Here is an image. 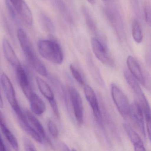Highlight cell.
<instances>
[{"label":"cell","instance_id":"17","mask_svg":"<svg viewBox=\"0 0 151 151\" xmlns=\"http://www.w3.org/2000/svg\"><path fill=\"white\" fill-rule=\"evenodd\" d=\"M36 80L40 91L45 98L48 101L55 99L52 89L45 80L39 77L36 78Z\"/></svg>","mask_w":151,"mask_h":151},{"label":"cell","instance_id":"16","mask_svg":"<svg viewBox=\"0 0 151 151\" xmlns=\"http://www.w3.org/2000/svg\"><path fill=\"white\" fill-rule=\"evenodd\" d=\"M124 127L134 146V150L137 151H146L143 141L137 132L127 124H124Z\"/></svg>","mask_w":151,"mask_h":151},{"label":"cell","instance_id":"9","mask_svg":"<svg viewBox=\"0 0 151 151\" xmlns=\"http://www.w3.org/2000/svg\"><path fill=\"white\" fill-rule=\"evenodd\" d=\"M129 115L131 116L134 123L137 125L141 134L145 138L144 113L140 105L138 103L134 102L131 105Z\"/></svg>","mask_w":151,"mask_h":151},{"label":"cell","instance_id":"23","mask_svg":"<svg viewBox=\"0 0 151 151\" xmlns=\"http://www.w3.org/2000/svg\"><path fill=\"white\" fill-rule=\"evenodd\" d=\"M40 22L44 28L48 31L51 32L53 29V26L51 20L45 15L40 16Z\"/></svg>","mask_w":151,"mask_h":151},{"label":"cell","instance_id":"31","mask_svg":"<svg viewBox=\"0 0 151 151\" xmlns=\"http://www.w3.org/2000/svg\"><path fill=\"white\" fill-rule=\"evenodd\" d=\"M4 107V103H3V99L1 96V93L0 91V108H3Z\"/></svg>","mask_w":151,"mask_h":151},{"label":"cell","instance_id":"14","mask_svg":"<svg viewBox=\"0 0 151 151\" xmlns=\"http://www.w3.org/2000/svg\"><path fill=\"white\" fill-rule=\"evenodd\" d=\"M2 47L5 58L11 65L16 68L19 65H21L19 59L14 49L9 41L6 38H3L2 40Z\"/></svg>","mask_w":151,"mask_h":151},{"label":"cell","instance_id":"21","mask_svg":"<svg viewBox=\"0 0 151 151\" xmlns=\"http://www.w3.org/2000/svg\"><path fill=\"white\" fill-rule=\"evenodd\" d=\"M47 126L49 132L53 137L57 138L59 136V131L56 124L52 120L49 119L47 121Z\"/></svg>","mask_w":151,"mask_h":151},{"label":"cell","instance_id":"29","mask_svg":"<svg viewBox=\"0 0 151 151\" xmlns=\"http://www.w3.org/2000/svg\"><path fill=\"white\" fill-rule=\"evenodd\" d=\"M6 148L3 139L0 133V151H6Z\"/></svg>","mask_w":151,"mask_h":151},{"label":"cell","instance_id":"27","mask_svg":"<svg viewBox=\"0 0 151 151\" xmlns=\"http://www.w3.org/2000/svg\"><path fill=\"white\" fill-rule=\"evenodd\" d=\"M5 1L6 7L7 8L8 10L11 17L13 18V19H15L16 13L14 9V7L13 6L10 2H9V0H5Z\"/></svg>","mask_w":151,"mask_h":151},{"label":"cell","instance_id":"25","mask_svg":"<svg viewBox=\"0 0 151 151\" xmlns=\"http://www.w3.org/2000/svg\"><path fill=\"white\" fill-rule=\"evenodd\" d=\"M50 106L52 108V110L53 112L54 113L55 115L56 116L58 119L60 118V114L59 112V109H58V105H57V102L55 99H53L50 100L48 101Z\"/></svg>","mask_w":151,"mask_h":151},{"label":"cell","instance_id":"20","mask_svg":"<svg viewBox=\"0 0 151 151\" xmlns=\"http://www.w3.org/2000/svg\"><path fill=\"white\" fill-rule=\"evenodd\" d=\"M132 37L136 43H141L143 40V37L141 28L137 20H134L132 25Z\"/></svg>","mask_w":151,"mask_h":151},{"label":"cell","instance_id":"6","mask_svg":"<svg viewBox=\"0 0 151 151\" xmlns=\"http://www.w3.org/2000/svg\"><path fill=\"white\" fill-rule=\"evenodd\" d=\"M84 90L86 98L91 107L96 122L100 126L103 127V120L101 112L94 91L91 86L88 85L85 86Z\"/></svg>","mask_w":151,"mask_h":151},{"label":"cell","instance_id":"33","mask_svg":"<svg viewBox=\"0 0 151 151\" xmlns=\"http://www.w3.org/2000/svg\"><path fill=\"white\" fill-rule=\"evenodd\" d=\"M102 1H106L107 0H102Z\"/></svg>","mask_w":151,"mask_h":151},{"label":"cell","instance_id":"11","mask_svg":"<svg viewBox=\"0 0 151 151\" xmlns=\"http://www.w3.org/2000/svg\"><path fill=\"white\" fill-rule=\"evenodd\" d=\"M127 65L131 74L135 79L142 85L145 86L146 84L145 76L137 60L132 56L129 55L127 59Z\"/></svg>","mask_w":151,"mask_h":151},{"label":"cell","instance_id":"15","mask_svg":"<svg viewBox=\"0 0 151 151\" xmlns=\"http://www.w3.org/2000/svg\"><path fill=\"white\" fill-rule=\"evenodd\" d=\"M32 111L34 114L40 115L45 113L46 105L42 99L35 92H32L28 98Z\"/></svg>","mask_w":151,"mask_h":151},{"label":"cell","instance_id":"2","mask_svg":"<svg viewBox=\"0 0 151 151\" xmlns=\"http://www.w3.org/2000/svg\"><path fill=\"white\" fill-rule=\"evenodd\" d=\"M37 46L40 54L45 60L58 65L62 63L63 54L57 42L51 40H40L38 42Z\"/></svg>","mask_w":151,"mask_h":151},{"label":"cell","instance_id":"3","mask_svg":"<svg viewBox=\"0 0 151 151\" xmlns=\"http://www.w3.org/2000/svg\"><path fill=\"white\" fill-rule=\"evenodd\" d=\"M124 76L126 82L130 86L139 101V105L145 115L146 124H151V111L149 103L138 82L128 70H124Z\"/></svg>","mask_w":151,"mask_h":151},{"label":"cell","instance_id":"32","mask_svg":"<svg viewBox=\"0 0 151 151\" xmlns=\"http://www.w3.org/2000/svg\"><path fill=\"white\" fill-rule=\"evenodd\" d=\"M87 1L90 3V4H92V5H93L95 3V1L94 0H87Z\"/></svg>","mask_w":151,"mask_h":151},{"label":"cell","instance_id":"18","mask_svg":"<svg viewBox=\"0 0 151 151\" xmlns=\"http://www.w3.org/2000/svg\"><path fill=\"white\" fill-rule=\"evenodd\" d=\"M26 116L28 121L32 124L33 128L42 137V138H46V133L45 129L38 119L29 110L26 111Z\"/></svg>","mask_w":151,"mask_h":151},{"label":"cell","instance_id":"10","mask_svg":"<svg viewBox=\"0 0 151 151\" xmlns=\"http://www.w3.org/2000/svg\"><path fill=\"white\" fill-rule=\"evenodd\" d=\"M16 69L17 78L18 83L21 86L24 95L28 99L32 91L28 75L21 64L17 67Z\"/></svg>","mask_w":151,"mask_h":151},{"label":"cell","instance_id":"30","mask_svg":"<svg viewBox=\"0 0 151 151\" xmlns=\"http://www.w3.org/2000/svg\"><path fill=\"white\" fill-rule=\"evenodd\" d=\"M60 147L61 148H62L63 150H64V151H69L70 149L68 148L67 145L64 143H63V142H61L60 143Z\"/></svg>","mask_w":151,"mask_h":151},{"label":"cell","instance_id":"5","mask_svg":"<svg viewBox=\"0 0 151 151\" xmlns=\"http://www.w3.org/2000/svg\"><path fill=\"white\" fill-rule=\"evenodd\" d=\"M91 46L94 55L101 62L108 67H114V60L99 40L95 38L92 39Z\"/></svg>","mask_w":151,"mask_h":151},{"label":"cell","instance_id":"13","mask_svg":"<svg viewBox=\"0 0 151 151\" xmlns=\"http://www.w3.org/2000/svg\"><path fill=\"white\" fill-rule=\"evenodd\" d=\"M19 124L23 129L38 143H43V138L33 127L31 126L26 116L23 113L17 116Z\"/></svg>","mask_w":151,"mask_h":151},{"label":"cell","instance_id":"24","mask_svg":"<svg viewBox=\"0 0 151 151\" xmlns=\"http://www.w3.org/2000/svg\"><path fill=\"white\" fill-rule=\"evenodd\" d=\"M24 145L26 151H37L36 147L32 142L26 137L23 138Z\"/></svg>","mask_w":151,"mask_h":151},{"label":"cell","instance_id":"8","mask_svg":"<svg viewBox=\"0 0 151 151\" xmlns=\"http://www.w3.org/2000/svg\"><path fill=\"white\" fill-rule=\"evenodd\" d=\"M69 92L75 117L78 123L81 124L83 122V106L82 98L77 90L74 87H70Z\"/></svg>","mask_w":151,"mask_h":151},{"label":"cell","instance_id":"22","mask_svg":"<svg viewBox=\"0 0 151 151\" xmlns=\"http://www.w3.org/2000/svg\"><path fill=\"white\" fill-rule=\"evenodd\" d=\"M70 68L71 74L75 79L80 84L83 85L84 82L83 77L79 71L76 69V68L74 67V65L72 64H70Z\"/></svg>","mask_w":151,"mask_h":151},{"label":"cell","instance_id":"12","mask_svg":"<svg viewBox=\"0 0 151 151\" xmlns=\"http://www.w3.org/2000/svg\"><path fill=\"white\" fill-rule=\"evenodd\" d=\"M0 127L5 137L8 141L9 143L13 147V149H14L16 151H18L19 150V145H18L17 139L8 127L4 114L1 109H0Z\"/></svg>","mask_w":151,"mask_h":151},{"label":"cell","instance_id":"19","mask_svg":"<svg viewBox=\"0 0 151 151\" xmlns=\"http://www.w3.org/2000/svg\"><path fill=\"white\" fill-rule=\"evenodd\" d=\"M18 14L20 15L24 22L28 26H32L33 24V17L32 13L26 2L24 1Z\"/></svg>","mask_w":151,"mask_h":151},{"label":"cell","instance_id":"28","mask_svg":"<svg viewBox=\"0 0 151 151\" xmlns=\"http://www.w3.org/2000/svg\"><path fill=\"white\" fill-rule=\"evenodd\" d=\"M151 10L148 7H146L145 9V17L147 22L150 23L151 22Z\"/></svg>","mask_w":151,"mask_h":151},{"label":"cell","instance_id":"4","mask_svg":"<svg viewBox=\"0 0 151 151\" xmlns=\"http://www.w3.org/2000/svg\"><path fill=\"white\" fill-rule=\"evenodd\" d=\"M111 93L114 103L123 117L129 116L130 105L124 93L114 83L111 85Z\"/></svg>","mask_w":151,"mask_h":151},{"label":"cell","instance_id":"26","mask_svg":"<svg viewBox=\"0 0 151 151\" xmlns=\"http://www.w3.org/2000/svg\"><path fill=\"white\" fill-rule=\"evenodd\" d=\"M16 11L18 13L24 3V0H9Z\"/></svg>","mask_w":151,"mask_h":151},{"label":"cell","instance_id":"7","mask_svg":"<svg viewBox=\"0 0 151 151\" xmlns=\"http://www.w3.org/2000/svg\"><path fill=\"white\" fill-rule=\"evenodd\" d=\"M1 83L7 99L14 111L20 108L17 102L15 91L13 84L6 74L3 73L1 76Z\"/></svg>","mask_w":151,"mask_h":151},{"label":"cell","instance_id":"1","mask_svg":"<svg viewBox=\"0 0 151 151\" xmlns=\"http://www.w3.org/2000/svg\"><path fill=\"white\" fill-rule=\"evenodd\" d=\"M17 36L22 50L30 64L35 70L43 76H47V69L45 64L35 53L25 32L22 29L17 30Z\"/></svg>","mask_w":151,"mask_h":151}]
</instances>
